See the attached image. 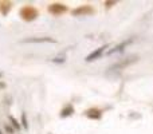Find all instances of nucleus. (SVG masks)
<instances>
[{
    "instance_id": "6",
    "label": "nucleus",
    "mask_w": 153,
    "mask_h": 134,
    "mask_svg": "<svg viewBox=\"0 0 153 134\" xmlns=\"http://www.w3.org/2000/svg\"><path fill=\"white\" fill-rule=\"evenodd\" d=\"M10 121H11V124L13 125V126L16 127V129H20V126H19V124H18V121H16L13 117H10Z\"/></svg>"
},
{
    "instance_id": "2",
    "label": "nucleus",
    "mask_w": 153,
    "mask_h": 134,
    "mask_svg": "<svg viewBox=\"0 0 153 134\" xmlns=\"http://www.w3.org/2000/svg\"><path fill=\"white\" fill-rule=\"evenodd\" d=\"M55 43L56 40L53 38H31V39H24L22 43Z\"/></svg>"
},
{
    "instance_id": "5",
    "label": "nucleus",
    "mask_w": 153,
    "mask_h": 134,
    "mask_svg": "<svg viewBox=\"0 0 153 134\" xmlns=\"http://www.w3.org/2000/svg\"><path fill=\"white\" fill-rule=\"evenodd\" d=\"M93 12V10L90 7H81V8H78V10H75L74 12V15H82V13H91Z\"/></svg>"
},
{
    "instance_id": "7",
    "label": "nucleus",
    "mask_w": 153,
    "mask_h": 134,
    "mask_svg": "<svg viewBox=\"0 0 153 134\" xmlns=\"http://www.w3.org/2000/svg\"><path fill=\"white\" fill-rule=\"evenodd\" d=\"M22 122H23V124H22V125H23V126L27 129V127H28V125H27V118H26V114H22Z\"/></svg>"
},
{
    "instance_id": "3",
    "label": "nucleus",
    "mask_w": 153,
    "mask_h": 134,
    "mask_svg": "<svg viewBox=\"0 0 153 134\" xmlns=\"http://www.w3.org/2000/svg\"><path fill=\"white\" fill-rule=\"evenodd\" d=\"M48 11H50L53 15H61V13H63L65 11H66V7H65L63 4H53V5H50Z\"/></svg>"
},
{
    "instance_id": "4",
    "label": "nucleus",
    "mask_w": 153,
    "mask_h": 134,
    "mask_svg": "<svg viewBox=\"0 0 153 134\" xmlns=\"http://www.w3.org/2000/svg\"><path fill=\"white\" fill-rule=\"evenodd\" d=\"M106 46H103V47H100L98 50H95L94 53H91L89 56H86V62H91V61H95L97 58H100L101 55H102V53L105 51Z\"/></svg>"
},
{
    "instance_id": "1",
    "label": "nucleus",
    "mask_w": 153,
    "mask_h": 134,
    "mask_svg": "<svg viewBox=\"0 0 153 134\" xmlns=\"http://www.w3.org/2000/svg\"><path fill=\"white\" fill-rule=\"evenodd\" d=\"M20 16L24 20H34L38 16V11L31 5H27V7H23L20 10Z\"/></svg>"
}]
</instances>
